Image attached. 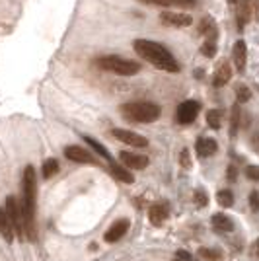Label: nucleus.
<instances>
[{
	"label": "nucleus",
	"mask_w": 259,
	"mask_h": 261,
	"mask_svg": "<svg viewBox=\"0 0 259 261\" xmlns=\"http://www.w3.org/2000/svg\"><path fill=\"white\" fill-rule=\"evenodd\" d=\"M35 199H37V172L33 166H25L22 174V191H20V208H22L25 238L30 242L37 240L35 228Z\"/></svg>",
	"instance_id": "1"
},
{
	"label": "nucleus",
	"mask_w": 259,
	"mask_h": 261,
	"mask_svg": "<svg viewBox=\"0 0 259 261\" xmlns=\"http://www.w3.org/2000/svg\"><path fill=\"white\" fill-rule=\"evenodd\" d=\"M133 47H135V53L152 66L160 68L164 72H179V63L170 53V49L164 47L162 43L150 41V39H135Z\"/></svg>",
	"instance_id": "2"
},
{
	"label": "nucleus",
	"mask_w": 259,
	"mask_h": 261,
	"mask_svg": "<svg viewBox=\"0 0 259 261\" xmlns=\"http://www.w3.org/2000/svg\"><path fill=\"white\" fill-rule=\"evenodd\" d=\"M162 109L154 101H129L121 106V115L133 123H154L160 119Z\"/></svg>",
	"instance_id": "3"
},
{
	"label": "nucleus",
	"mask_w": 259,
	"mask_h": 261,
	"mask_svg": "<svg viewBox=\"0 0 259 261\" xmlns=\"http://www.w3.org/2000/svg\"><path fill=\"white\" fill-rule=\"evenodd\" d=\"M96 63L101 70H108V72L117 74V76H135V74L141 70V65H139V63L129 61V59H125V57H119V55L99 57Z\"/></svg>",
	"instance_id": "4"
},
{
	"label": "nucleus",
	"mask_w": 259,
	"mask_h": 261,
	"mask_svg": "<svg viewBox=\"0 0 259 261\" xmlns=\"http://www.w3.org/2000/svg\"><path fill=\"white\" fill-rule=\"evenodd\" d=\"M6 205V213H8V217L12 220V226H14V232H16V236L20 240L25 238V226H23V217H22V208H20V201L16 199L14 195H8L6 197V201H4Z\"/></svg>",
	"instance_id": "5"
},
{
	"label": "nucleus",
	"mask_w": 259,
	"mask_h": 261,
	"mask_svg": "<svg viewBox=\"0 0 259 261\" xmlns=\"http://www.w3.org/2000/svg\"><path fill=\"white\" fill-rule=\"evenodd\" d=\"M109 135H111L113 139H117L119 142H125V144L133 146V148H146V146H148V139L142 137V135H139V133H135V130L111 129L109 130Z\"/></svg>",
	"instance_id": "6"
},
{
	"label": "nucleus",
	"mask_w": 259,
	"mask_h": 261,
	"mask_svg": "<svg viewBox=\"0 0 259 261\" xmlns=\"http://www.w3.org/2000/svg\"><path fill=\"white\" fill-rule=\"evenodd\" d=\"M199 111H201L199 101H195V99H185V101H182V103L177 106V113H175L177 123H179V125H191V123L197 119Z\"/></svg>",
	"instance_id": "7"
},
{
	"label": "nucleus",
	"mask_w": 259,
	"mask_h": 261,
	"mask_svg": "<svg viewBox=\"0 0 259 261\" xmlns=\"http://www.w3.org/2000/svg\"><path fill=\"white\" fill-rule=\"evenodd\" d=\"M257 12V0H240L236 4V23L238 30L242 32L249 23L251 16Z\"/></svg>",
	"instance_id": "8"
},
{
	"label": "nucleus",
	"mask_w": 259,
	"mask_h": 261,
	"mask_svg": "<svg viewBox=\"0 0 259 261\" xmlns=\"http://www.w3.org/2000/svg\"><path fill=\"white\" fill-rule=\"evenodd\" d=\"M65 156L70 162L76 164H97V158L94 154L86 150L84 146H78V144H68L65 146Z\"/></svg>",
	"instance_id": "9"
},
{
	"label": "nucleus",
	"mask_w": 259,
	"mask_h": 261,
	"mask_svg": "<svg viewBox=\"0 0 259 261\" xmlns=\"http://www.w3.org/2000/svg\"><path fill=\"white\" fill-rule=\"evenodd\" d=\"M160 22L168 28H189L193 23V18L189 14H182V12H162Z\"/></svg>",
	"instance_id": "10"
},
{
	"label": "nucleus",
	"mask_w": 259,
	"mask_h": 261,
	"mask_svg": "<svg viewBox=\"0 0 259 261\" xmlns=\"http://www.w3.org/2000/svg\"><path fill=\"white\" fill-rule=\"evenodd\" d=\"M129 228H131L129 218H119V220H115V222L109 226L108 232L103 234V240H106L108 244H115V242H119V240L129 232Z\"/></svg>",
	"instance_id": "11"
},
{
	"label": "nucleus",
	"mask_w": 259,
	"mask_h": 261,
	"mask_svg": "<svg viewBox=\"0 0 259 261\" xmlns=\"http://www.w3.org/2000/svg\"><path fill=\"white\" fill-rule=\"evenodd\" d=\"M119 160L121 164L125 166V168H129V170H144L146 166H148V156H144V154H137V152H127V150H123V152H119Z\"/></svg>",
	"instance_id": "12"
},
{
	"label": "nucleus",
	"mask_w": 259,
	"mask_h": 261,
	"mask_svg": "<svg viewBox=\"0 0 259 261\" xmlns=\"http://www.w3.org/2000/svg\"><path fill=\"white\" fill-rule=\"evenodd\" d=\"M232 63L236 66L238 72H244L246 70V63H248V45L244 39H240L234 43V49H232Z\"/></svg>",
	"instance_id": "13"
},
{
	"label": "nucleus",
	"mask_w": 259,
	"mask_h": 261,
	"mask_svg": "<svg viewBox=\"0 0 259 261\" xmlns=\"http://www.w3.org/2000/svg\"><path fill=\"white\" fill-rule=\"evenodd\" d=\"M216 150H218V144L211 137H201L199 141L195 142V152H197L199 158H211L213 154H216Z\"/></svg>",
	"instance_id": "14"
},
{
	"label": "nucleus",
	"mask_w": 259,
	"mask_h": 261,
	"mask_svg": "<svg viewBox=\"0 0 259 261\" xmlns=\"http://www.w3.org/2000/svg\"><path fill=\"white\" fill-rule=\"evenodd\" d=\"M170 217V211H168V205L166 203H154L148 208V218L154 226H162L164 222Z\"/></svg>",
	"instance_id": "15"
},
{
	"label": "nucleus",
	"mask_w": 259,
	"mask_h": 261,
	"mask_svg": "<svg viewBox=\"0 0 259 261\" xmlns=\"http://www.w3.org/2000/svg\"><path fill=\"white\" fill-rule=\"evenodd\" d=\"M211 226L218 234H228V232L234 230V220L228 217V215H224V213H216L211 218Z\"/></svg>",
	"instance_id": "16"
},
{
	"label": "nucleus",
	"mask_w": 259,
	"mask_h": 261,
	"mask_svg": "<svg viewBox=\"0 0 259 261\" xmlns=\"http://www.w3.org/2000/svg\"><path fill=\"white\" fill-rule=\"evenodd\" d=\"M109 174L113 175L117 181H121V184H135V175H133V172H131L129 168H125V166H121V164H115L111 162L109 164Z\"/></svg>",
	"instance_id": "17"
},
{
	"label": "nucleus",
	"mask_w": 259,
	"mask_h": 261,
	"mask_svg": "<svg viewBox=\"0 0 259 261\" xmlns=\"http://www.w3.org/2000/svg\"><path fill=\"white\" fill-rule=\"evenodd\" d=\"M142 4L150 6H166V8H193L197 0H141Z\"/></svg>",
	"instance_id": "18"
},
{
	"label": "nucleus",
	"mask_w": 259,
	"mask_h": 261,
	"mask_svg": "<svg viewBox=\"0 0 259 261\" xmlns=\"http://www.w3.org/2000/svg\"><path fill=\"white\" fill-rule=\"evenodd\" d=\"M230 78H232V66H230L228 61H222L220 66L216 68L215 76H213V84H215L216 88H222L230 82Z\"/></svg>",
	"instance_id": "19"
},
{
	"label": "nucleus",
	"mask_w": 259,
	"mask_h": 261,
	"mask_svg": "<svg viewBox=\"0 0 259 261\" xmlns=\"http://www.w3.org/2000/svg\"><path fill=\"white\" fill-rule=\"evenodd\" d=\"M0 234H2V238L6 240V242H12L14 240V226H12V220L8 217V213H6V208L0 207Z\"/></svg>",
	"instance_id": "20"
},
{
	"label": "nucleus",
	"mask_w": 259,
	"mask_h": 261,
	"mask_svg": "<svg viewBox=\"0 0 259 261\" xmlns=\"http://www.w3.org/2000/svg\"><path fill=\"white\" fill-rule=\"evenodd\" d=\"M82 141L86 142L88 146H90V148H92V150H94L97 156H101L106 162H109V164L113 162V156H111V152H109V150L106 148V146H103V144H101V142H97L94 137H88V135H84V137H82Z\"/></svg>",
	"instance_id": "21"
},
{
	"label": "nucleus",
	"mask_w": 259,
	"mask_h": 261,
	"mask_svg": "<svg viewBox=\"0 0 259 261\" xmlns=\"http://www.w3.org/2000/svg\"><path fill=\"white\" fill-rule=\"evenodd\" d=\"M218 28H216V22L213 18H203L201 23H199V33L201 35H206V39H211V41H216V35H218Z\"/></svg>",
	"instance_id": "22"
},
{
	"label": "nucleus",
	"mask_w": 259,
	"mask_h": 261,
	"mask_svg": "<svg viewBox=\"0 0 259 261\" xmlns=\"http://www.w3.org/2000/svg\"><path fill=\"white\" fill-rule=\"evenodd\" d=\"M242 125V109H240V103H234L232 106V111H230V135L236 137L238 129Z\"/></svg>",
	"instance_id": "23"
},
{
	"label": "nucleus",
	"mask_w": 259,
	"mask_h": 261,
	"mask_svg": "<svg viewBox=\"0 0 259 261\" xmlns=\"http://www.w3.org/2000/svg\"><path fill=\"white\" fill-rule=\"evenodd\" d=\"M59 170H61L59 160H55V158H47V160L43 162V168H41V175H43V179H51L53 175L59 174Z\"/></svg>",
	"instance_id": "24"
},
{
	"label": "nucleus",
	"mask_w": 259,
	"mask_h": 261,
	"mask_svg": "<svg viewBox=\"0 0 259 261\" xmlns=\"http://www.w3.org/2000/svg\"><path fill=\"white\" fill-rule=\"evenodd\" d=\"M216 203L224 208L232 207V205H234V193H232L230 189H222V191H218V193H216Z\"/></svg>",
	"instance_id": "25"
},
{
	"label": "nucleus",
	"mask_w": 259,
	"mask_h": 261,
	"mask_svg": "<svg viewBox=\"0 0 259 261\" xmlns=\"http://www.w3.org/2000/svg\"><path fill=\"white\" fill-rule=\"evenodd\" d=\"M206 125L211 129H220V125H222V113H220V109H211L206 113Z\"/></svg>",
	"instance_id": "26"
},
{
	"label": "nucleus",
	"mask_w": 259,
	"mask_h": 261,
	"mask_svg": "<svg viewBox=\"0 0 259 261\" xmlns=\"http://www.w3.org/2000/svg\"><path fill=\"white\" fill-rule=\"evenodd\" d=\"M199 255L206 261H222V251L216 250V248H201Z\"/></svg>",
	"instance_id": "27"
},
{
	"label": "nucleus",
	"mask_w": 259,
	"mask_h": 261,
	"mask_svg": "<svg viewBox=\"0 0 259 261\" xmlns=\"http://www.w3.org/2000/svg\"><path fill=\"white\" fill-rule=\"evenodd\" d=\"M249 98H251V90H249L248 86H244V84H238L236 86V103H246V101H249Z\"/></svg>",
	"instance_id": "28"
},
{
	"label": "nucleus",
	"mask_w": 259,
	"mask_h": 261,
	"mask_svg": "<svg viewBox=\"0 0 259 261\" xmlns=\"http://www.w3.org/2000/svg\"><path fill=\"white\" fill-rule=\"evenodd\" d=\"M201 55L206 57V59H213L216 55V41H211V39H206L205 43L201 45Z\"/></svg>",
	"instance_id": "29"
},
{
	"label": "nucleus",
	"mask_w": 259,
	"mask_h": 261,
	"mask_svg": "<svg viewBox=\"0 0 259 261\" xmlns=\"http://www.w3.org/2000/svg\"><path fill=\"white\" fill-rule=\"evenodd\" d=\"M193 201H195V205H197V207H206V203H209V195L205 193V189H195Z\"/></svg>",
	"instance_id": "30"
},
{
	"label": "nucleus",
	"mask_w": 259,
	"mask_h": 261,
	"mask_svg": "<svg viewBox=\"0 0 259 261\" xmlns=\"http://www.w3.org/2000/svg\"><path fill=\"white\" fill-rule=\"evenodd\" d=\"M244 174H246V177H248V179H251V181H259V166H255V164H249V166H246Z\"/></svg>",
	"instance_id": "31"
},
{
	"label": "nucleus",
	"mask_w": 259,
	"mask_h": 261,
	"mask_svg": "<svg viewBox=\"0 0 259 261\" xmlns=\"http://www.w3.org/2000/svg\"><path fill=\"white\" fill-rule=\"evenodd\" d=\"M249 207L253 213H259V191H251L249 193Z\"/></svg>",
	"instance_id": "32"
},
{
	"label": "nucleus",
	"mask_w": 259,
	"mask_h": 261,
	"mask_svg": "<svg viewBox=\"0 0 259 261\" xmlns=\"http://www.w3.org/2000/svg\"><path fill=\"white\" fill-rule=\"evenodd\" d=\"M179 164H182L184 168H187V170L191 168V156H189V150H187V148H184L182 154H179Z\"/></svg>",
	"instance_id": "33"
},
{
	"label": "nucleus",
	"mask_w": 259,
	"mask_h": 261,
	"mask_svg": "<svg viewBox=\"0 0 259 261\" xmlns=\"http://www.w3.org/2000/svg\"><path fill=\"white\" fill-rule=\"evenodd\" d=\"M226 177L230 179V181H236L238 170H236V166H234V164H230V166L226 168Z\"/></svg>",
	"instance_id": "34"
},
{
	"label": "nucleus",
	"mask_w": 259,
	"mask_h": 261,
	"mask_svg": "<svg viewBox=\"0 0 259 261\" xmlns=\"http://www.w3.org/2000/svg\"><path fill=\"white\" fill-rule=\"evenodd\" d=\"M175 259H179V261H191V253H187L185 250H177V251H175Z\"/></svg>",
	"instance_id": "35"
},
{
	"label": "nucleus",
	"mask_w": 259,
	"mask_h": 261,
	"mask_svg": "<svg viewBox=\"0 0 259 261\" xmlns=\"http://www.w3.org/2000/svg\"><path fill=\"white\" fill-rule=\"evenodd\" d=\"M249 144H251V148L255 150V152L259 154V133H255L253 137H251V141H249Z\"/></svg>",
	"instance_id": "36"
},
{
	"label": "nucleus",
	"mask_w": 259,
	"mask_h": 261,
	"mask_svg": "<svg viewBox=\"0 0 259 261\" xmlns=\"http://www.w3.org/2000/svg\"><path fill=\"white\" fill-rule=\"evenodd\" d=\"M251 257L253 259H259V238L253 242V246H251Z\"/></svg>",
	"instance_id": "37"
},
{
	"label": "nucleus",
	"mask_w": 259,
	"mask_h": 261,
	"mask_svg": "<svg viewBox=\"0 0 259 261\" xmlns=\"http://www.w3.org/2000/svg\"><path fill=\"white\" fill-rule=\"evenodd\" d=\"M240 0H228V4H232V6H236Z\"/></svg>",
	"instance_id": "38"
},
{
	"label": "nucleus",
	"mask_w": 259,
	"mask_h": 261,
	"mask_svg": "<svg viewBox=\"0 0 259 261\" xmlns=\"http://www.w3.org/2000/svg\"><path fill=\"white\" fill-rule=\"evenodd\" d=\"M175 261H179V259H175Z\"/></svg>",
	"instance_id": "39"
}]
</instances>
